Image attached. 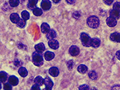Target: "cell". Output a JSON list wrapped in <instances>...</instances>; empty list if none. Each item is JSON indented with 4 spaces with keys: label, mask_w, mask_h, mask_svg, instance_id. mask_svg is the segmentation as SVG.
<instances>
[{
    "label": "cell",
    "mask_w": 120,
    "mask_h": 90,
    "mask_svg": "<svg viewBox=\"0 0 120 90\" xmlns=\"http://www.w3.org/2000/svg\"><path fill=\"white\" fill-rule=\"evenodd\" d=\"M86 23H87V25L90 27L97 28L100 26V19L97 16L92 15L88 17L86 20Z\"/></svg>",
    "instance_id": "6da1fadb"
},
{
    "label": "cell",
    "mask_w": 120,
    "mask_h": 90,
    "mask_svg": "<svg viewBox=\"0 0 120 90\" xmlns=\"http://www.w3.org/2000/svg\"><path fill=\"white\" fill-rule=\"evenodd\" d=\"M32 59L34 65H35L37 67H41L43 65V58L40 53H38L37 52H33Z\"/></svg>",
    "instance_id": "7a4b0ae2"
},
{
    "label": "cell",
    "mask_w": 120,
    "mask_h": 90,
    "mask_svg": "<svg viewBox=\"0 0 120 90\" xmlns=\"http://www.w3.org/2000/svg\"><path fill=\"white\" fill-rule=\"evenodd\" d=\"M80 40L81 42L82 43V45L84 47H89L91 46V38L90 36L85 32H82L80 35Z\"/></svg>",
    "instance_id": "3957f363"
},
{
    "label": "cell",
    "mask_w": 120,
    "mask_h": 90,
    "mask_svg": "<svg viewBox=\"0 0 120 90\" xmlns=\"http://www.w3.org/2000/svg\"><path fill=\"white\" fill-rule=\"evenodd\" d=\"M41 6L43 10H49L52 6L51 1L49 0H42L41 3Z\"/></svg>",
    "instance_id": "277c9868"
},
{
    "label": "cell",
    "mask_w": 120,
    "mask_h": 90,
    "mask_svg": "<svg viewBox=\"0 0 120 90\" xmlns=\"http://www.w3.org/2000/svg\"><path fill=\"white\" fill-rule=\"evenodd\" d=\"M69 52L73 56H76L78 54H80V49L78 47L75 46V45H72L69 47Z\"/></svg>",
    "instance_id": "5b68a950"
},
{
    "label": "cell",
    "mask_w": 120,
    "mask_h": 90,
    "mask_svg": "<svg viewBox=\"0 0 120 90\" xmlns=\"http://www.w3.org/2000/svg\"><path fill=\"white\" fill-rule=\"evenodd\" d=\"M48 45L50 48H52L53 50H57L59 47V43L57 40H56L55 39H53L49 40Z\"/></svg>",
    "instance_id": "8992f818"
},
{
    "label": "cell",
    "mask_w": 120,
    "mask_h": 90,
    "mask_svg": "<svg viewBox=\"0 0 120 90\" xmlns=\"http://www.w3.org/2000/svg\"><path fill=\"white\" fill-rule=\"evenodd\" d=\"M44 85L45 86V90H52V88L53 87L54 85V82L52 81V79L49 77H46L44 79Z\"/></svg>",
    "instance_id": "52a82bcc"
},
{
    "label": "cell",
    "mask_w": 120,
    "mask_h": 90,
    "mask_svg": "<svg viewBox=\"0 0 120 90\" xmlns=\"http://www.w3.org/2000/svg\"><path fill=\"white\" fill-rule=\"evenodd\" d=\"M106 22L107 26H109V27H115L117 25V19L112 17H108V18L106 19Z\"/></svg>",
    "instance_id": "ba28073f"
},
{
    "label": "cell",
    "mask_w": 120,
    "mask_h": 90,
    "mask_svg": "<svg viewBox=\"0 0 120 90\" xmlns=\"http://www.w3.org/2000/svg\"><path fill=\"white\" fill-rule=\"evenodd\" d=\"M34 49H35L36 52H37L38 53L41 54L45 50V46L43 43H40L34 46Z\"/></svg>",
    "instance_id": "9c48e42d"
},
{
    "label": "cell",
    "mask_w": 120,
    "mask_h": 90,
    "mask_svg": "<svg viewBox=\"0 0 120 90\" xmlns=\"http://www.w3.org/2000/svg\"><path fill=\"white\" fill-rule=\"evenodd\" d=\"M110 39L111 41L115 42L120 43V32H113L110 35Z\"/></svg>",
    "instance_id": "30bf717a"
},
{
    "label": "cell",
    "mask_w": 120,
    "mask_h": 90,
    "mask_svg": "<svg viewBox=\"0 0 120 90\" xmlns=\"http://www.w3.org/2000/svg\"><path fill=\"white\" fill-rule=\"evenodd\" d=\"M49 74L53 77H57L59 74V70L56 67H52L49 70Z\"/></svg>",
    "instance_id": "8fae6325"
},
{
    "label": "cell",
    "mask_w": 120,
    "mask_h": 90,
    "mask_svg": "<svg viewBox=\"0 0 120 90\" xmlns=\"http://www.w3.org/2000/svg\"><path fill=\"white\" fill-rule=\"evenodd\" d=\"M101 44V41L98 38H93L91 41V46L93 47H98Z\"/></svg>",
    "instance_id": "7c38bea8"
},
{
    "label": "cell",
    "mask_w": 120,
    "mask_h": 90,
    "mask_svg": "<svg viewBox=\"0 0 120 90\" xmlns=\"http://www.w3.org/2000/svg\"><path fill=\"white\" fill-rule=\"evenodd\" d=\"M10 19L13 23H17L18 21L20 20V17L17 13H12L10 16Z\"/></svg>",
    "instance_id": "4fadbf2b"
},
{
    "label": "cell",
    "mask_w": 120,
    "mask_h": 90,
    "mask_svg": "<svg viewBox=\"0 0 120 90\" xmlns=\"http://www.w3.org/2000/svg\"><path fill=\"white\" fill-rule=\"evenodd\" d=\"M54 56H55L54 53L52 52H50V51H47V52H45V53L44 54L45 59L47 61H52L54 58Z\"/></svg>",
    "instance_id": "5bb4252c"
},
{
    "label": "cell",
    "mask_w": 120,
    "mask_h": 90,
    "mask_svg": "<svg viewBox=\"0 0 120 90\" xmlns=\"http://www.w3.org/2000/svg\"><path fill=\"white\" fill-rule=\"evenodd\" d=\"M41 30L42 33L47 34L50 30V27H49V24H47V23H43L41 26Z\"/></svg>",
    "instance_id": "9a60e30c"
},
{
    "label": "cell",
    "mask_w": 120,
    "mask_h": 90,
    "mask_svg": "<svg viewBox=\"0 0 120 90\" xmlns=\"http://www.w3.org/2000/svg\"><path fill=\"white\" fill-rule=\"evenodd\" d=\"M8 82L12 86H16L19 84V79L15 76H10L8 78Z\"/></svg>",
    "instance_id": "2e32d148"
},
{
    "label": "cell",
    "mask_w": 120,
    "mask_h": 90,
    "mask_svg": "<svg viewBox=\"0 0 120 90\" xmlns=\"http://www.w3.org/2000/svg\"><path fill=\"white\" fill-rule=\"evenodd\" d=\"M19 74L21 76V77H23V78H25V77H26L27 76H28V70H27V69L26 68V67H20V68L19 69Z\"/></svg>",
    "instance_id": "e0dca14e"
},
{
    "label": "cell",
    "mask_w": 120,
    "mask_h": 90,
    "mask_svg": "<svg viewBox=\"0 0 120 90\" xmlns=\"http://www.w3.org/2000/svg\"><path fill=\"white\" fill-rule=\"evenodd\" d=\"M77 70H78V72H79L80 74H86V73L87 72V71H88L87 67H86L85 65H82V64L80 65L78 67Z\"/></svg>",
    "instance_id": "ac0fdd59"
},
{
    "label": "cell",
    "mask_w": 120,
    "mask_h": 90,
    "mask_svg": "<svg viewBox=\"0 0 120 90\" xmlns=\"http://www.w3.org/2000/svg\"><path fill=\"white\" fill-rule=\"evenodd\" d=\"M38 0H28V8L31 10L34 9L36 8L37 3H38Z\"/></svg>",
    "instance_id": "d6986e66"
},
{
    "label": "cell",
    "mask_w": 120,
    "mask_h": 90,
    "mask_svg": "<svg viewBox=\"0 0 120 90\" xmlns=\"http://www.w3.org/2000/svg\"><path fill=\"white\" fill-rule=\"evenodd\" d=\"M57 36L56 35V32L54 30H50L49 32L47 34L46 37L48 40H50V39H55L56 37Z\"/></svg>",
    "instance_id": "ffe728a7"
},
{
    "label": "cell",
    "mask_w": 120,
    "mask_h": 90,
    "mask_svg": "<svg viewBox=\"0 0 120 90\" xmlns=\"http://www.w3.org/2000/svg\"><path fill=\"white\" fill-rule=\"evenodd\" d=\"M110 17H112L117 20L120 18V12L114 9L111 10L110 11Z\"/></svg>",
    "instance_id": "44dd1931"
},
{
    "label": "cell",
    "mask_w": 120,
    "mask_h": 90,
    "mask_svg": "<svg viewBox=\"0 0 120 90\" xmlns=\"http://www.w3.org/2000/svg\"><path fill=\"white\" fill-rule=\"evenodd\" d=\"M34 83L37 85H38V86H42L43 84H44V79L41 77V76H37L35 78H34Z\"/></svg>",
    "instance_id": "7402d4cb"
},
{
    "label": "cell",
    "mask_w": 120,
    "mask_h": 90,
    "mask_svg": "<svg viewBox=\"0 0 120 90\" xmlns=\"http://www.w3.org/2000/svg\"><path fill=\"white\" fill-rule=\"evenodd\" d=\"M8 79V74L4 71L0 72V81L1 82H5Z\"/></svg>",
    "instance_id": "603a6c76"
},
{
    "label": "cell",
    "mask_w": 120,
    "mask_h": 90,
    "mask_svg": "<svg viewBox=\"0 0 120 90\" xmlns=\"http://www.w3.org/2000/svg\"><path fill=\"white\" fill-rule=\"evenodd\" d=\"M32 12H33V14L37 17H39V16L42 15V14H43V10L39 8H37V7H36L34 9L32 10Z\"/></svg>",
    "instance_id": "cb8c5ba5"
},
{
    "label": "cell",
    "mask_w": 120,
    "mask_h": 90,
    "mask_svg": "<svg viewBox=\"0 0 120 90\" xmlns=\"http://www.w3.org/2000/svg\"><path fill=\"white\" fill-rule=\"evenodd\" d=\"M30 13L28 12V11L23 10V11L21 12V17H22V19H23L24 20H26V21L30 19Z\"/></svg>",
    "instance_id": "d4e9b609"
},
{
    "label": "cell",
    "mask_w": 120,
    "mask_h": 90,
    "mask_svg": "<svg viewBox=\"0 0 120 90\" xmlns=\"http://www.w3.org/2000/svg\"><path fill=\"white\" fill-rule=\"evenodd\" d=\"M89 75V77L91 79V80H96L98 78V74L97 73L95 72V71H91V72H89L88 74Z\"/></svg>",
    "instance_id": "484cf974"
},
{
    "label": "cell",
    "mask_w": 120,
    "mask_h": 90,
    "mask_svg": "<svg viewBox=\"0 0 120 90\" xmlns=\"http://www.w3.org/2000/svg\"><path fill=\"white\" fill-rule=\"evenodd\" d=\"M26 20H24L23 19H20V20L17 23V26L20 28H23L26 26Z\"/></svg>",
    "instance_id": "4316f807"
},
{
    "label": "cell",
    "mask_w": 120,
    "mask_h": 90,
    "mask_svg": "<svg viewBox=\"0 0 120 90\" xmlns=\"http://www.w3.org/2000/svg\"><path fill=\"white\" fill-rule=\"evenodd\" d=\"M9 4L11 7H17L19 4V0H9Z\"/></svg>",
    "instance_id": "83f0119b"
},
{
    "label": "cell",
    "mask_w": 120,
    "mask_h": 90,
    "mask_svg": "<svg viewBox=\"0 0 120 90\" xmlns=\"http://www.w3.org/2000/svg\"><path fill=\"white\" fill-rule=\"evenodd\" d=\"M67 68H68L69 70H72L74 66V61H73V60L68 61L67 62Z\"/></svg>",
    "instance_id": "f1b7e54d"
},
{
    "label": "cell",
    "mask_w": 120,
    "mask_h": 90,
    "mask_svg": "<svg viewBox=\"0 0 120 90\" xmlns=\"http://www.w3.org/2000/svg\"><path fill=\"white\" fill-rule=\"evenodd\" d=\"M72 17L75 19H78L81 17V12L80 11H74L72 14Z\"/></svg>",
    "instance_id": "f546056e"
},
{
    "label": "cell",
    "mask_w": 120,
    "mask_h": 90,
    "mask_svg": "<svg viewBox=\"0 0 120 90\" xmlns=\"http://www.w3.org/2000/svg\"><path fill=\"white\" fill-rule=\"evenodd\" d=\"M112 9L115 10H117V11H118V12H120V2H115L113 4Z\"/></svg>",
    "instance_id": "4dcf8cb0"
},
{
    "label": "cell",
    "mask_w": 120,
    "mask_h": 90,
    "mask_svg": "<svg viewBox=\"0 0 120 90\" xmlns=\"http://www.w3.org/2000/svg\"><path fill=\"white\" fill-rule=\"evenodd\" d=\"M12 85L8 82V83H5L4 85V89L5 90H11L12 88Z\"/></svg>",
    "instance_id": "1f68e13d"
},
{
    "label": "cell",
    "mask_w": 120,
    "mask_h": 90,
    "mask_svg": "<svg viewBox=\"0 0 120 90\" xmlns=\"http://www.w3.org/2000/svg\"><path fill=\"white\" fill-rule=\"evenodd\" d=\"M78 90H90V87H89V86L88 85H81V86H80V87H78Z\"/></svg>",
    "instance_id": "d6a6232c"
},
{
    "label": "cell",
    "mask_w": 120,
    "mask_h": 90,
    "mask_svg": "<svg viewBox=\"0 0 120 90\" xmlns=\"http://www.w3.org/2000/svg\"><path fill=\"white\" fill-rule=\"evenodd\" d=\"M14 65L16 67H20V66L22 65V62L20 60H19V59H15V61H14Z\"/></svg>",
    "instance_id": "836d02e7"
},
{
    "label": "cell",
    "mask_w": 120,
    "mask_h": 90,
    "mask_svg": "<svg viewBox=\"0 0 120 90\" xmlns=\"http://www.w3.org/2000/svg\"><path fill=\"white\" fill-rule=\"evenodd\" d=\"M17 45H18L19 48H20V49H23V50H26L27 49L26 46L24 45V44H23V43H18Z\"/></svg>",
    "instance_id": "e575fe53"
},
{
    "label": "cell",
    "mask_w": 120,
    "mask_h": 90,
    "mask_svg": "<svg viewBox=\"0 0 120 90\" xmlns=\"http://www.w3.org/2000/svg\"><path fill=\"white\" fill-rule=\"evenodd\" d=\"M40 86H38V85H32V87H31V90H40V87H39Z\"/></svg>",
    "instance_id": "d590c367"
},
{
    "label": "cell",
    "mask_w": 120,
    "mask_h": 90,
    "mask_svg": "<svg viewBox=\"0 0 120 90\" xmlns=\"http://www.w3.org/2000/svg\"><path fill=\"white\" fill-rule=\"evenodd\" d=\"M104 4H106V5H111L112 3L113 2V0H103Z\"/></svg>",
    "instance_id": "8d00e7d4"
},
{
    "label": "cell",
    "mask_w": 120,
    "mask_h": 90,
    "mask_svg": "<svg viewBox=\"0 0 120 90\" xmlns=\"http://www.w3.org/2000/svg\"><path fill=\"white\" fill-rule=\"evenodd\" d=\"M115 56H116L117 59L120 61V50H118V51H117V52H116Z\"/></svg>",
    "instance_id": "74e56055"
},
{
    "label": "cell",
    "mask_w": 120,
    "mask_h": 90,
    "mask_svg": "<svg viewBox=\"0 0 120 90\" xmlns=\"http://www.w3.org/2000/svg\"><path fill=\"white\" fill-rule=\"evenodd\" d=\"M111 90H120V85H115L112 87Z\"/></svg>",
    "instance_id": "f35d334b"
},
{
    "label": "cell",
    "mask_w": 120,
    "mask_h": 90,
    "mask_svg": "<svg viewBox=\"0 0 120 90\" xmlns=\"http://www.w3.org/2000/svg\"><path fill=\"white\" fill-rule=\"evenodd\" d=\"M66 1L69 4H74L75 1V0H66Z\"/></svg>",
    "instance_id": "ab89813d"
},
{
    "label": "cell",
    "mask_w": 120,
    "mask_h": 90,
    "mask_svg": "<svg viewBox=\"0 0 120 90\" xmlns=\"http://www.w3.org/2000/svg\"><path fill=\"white\" fill-rule=\"evenodd\" d=\"M53 1V2L54 3H55V4H58V3H59L61 0H52Z\"/></svg>",
    "instance_id": "60d3db41"
}]
</instances>
